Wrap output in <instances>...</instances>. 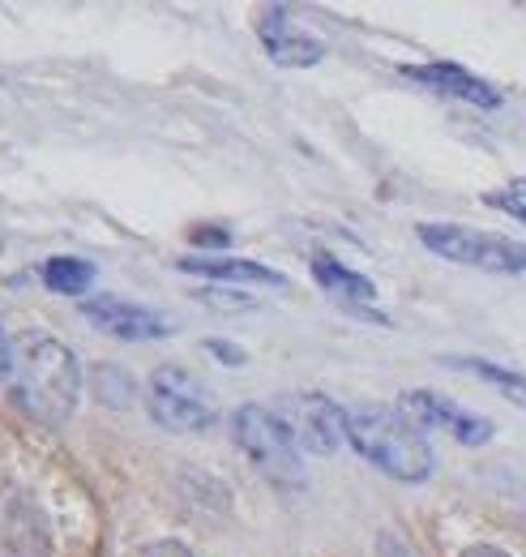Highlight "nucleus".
Returning <instances> with one entry per match:
<instances>
[{
  "mask_svg": "<svg viewBox=\"0 0 526 557\" xmlns=\"http://www.w3.org/2000/svg\"><path fill=\"white\" fill-rule=\"evenodd\" d=\"M347 442L360 450V459H368L377 472H386L390 481H402V485H424L437 472V455L428 437L402 408H386V404L351 408Z\"/></svg>",
  "mask_w": 526,
  "mask_h": 557,
  "instance_id": "1",
  "label": "nucleus"
},
{
  "mask_svg": "<svg viewBox=\"0 0 526 557\" xmlns=\"http://www.w3.org/2000/svg\"><path fill=\"white\" fill-rule=\"evenodd\" d=\"M17 408L43 424H65L82 399V364L61 339H35L17 364Z\"/></svg>",
  "mask_w": 526,
  "mask_h": 557,
  "instance_id": "2",
  "label": "nucleus"
},
{
  "mask_svg": "<svg viewBox=\"0 0 526 557\" xmlns=\"http://www.w3.org/2000/svg\"><path fill=\"white\" fill-rule=\"evenodd\" d=\"M231 437L249 455V463L262 472L270 485L278 488H304V468H300V446L291 429L278 420L274 408L265 404H245L231 417Z\"/></svg>",
  "mask_w": 526,
  "mask_h": 557,
  "instance_id": "3",
  "label": "nucleus"
},
{
  "mask_svg": "<svg viewBox=\"0 0 526 557\" xmlns=\"http://www.w3.org/2000/svg\"><path fill=\"white\" fill-rule=\"evenodd\" d=\"M419 245L454 267L471 271H488V275H526V245L510 236H492V232H475L462 223H419L415 227Z\"/></svg>",
  "mask_w": 526,
  "mask_h": 557,
  "instance_id": "4",
  "label": "nucleus"
},
{
  "mask_svg": "<svg viewBox=\"0 0 526 557\" xmlns=\"http://www.w3.org/2000/svg\"><path fill=\"white\" fill-rule=\"evenodd\" d=\"M146 412L167 433H201V429L214 424V399L193 373H185L176 364H163V369L150 373Z\"/></svg>",
  "mask_w": 526,
  "mask_h": 557,
  "instance_id": "5",
  "label": "nucleus"
},
{
  "mask_svg": "<svg viewBox=\"0 0 526 557\" xmlns=\"http://www.w3.org/2000/svg\"><path fill=\"white\" fill-rule=\"evenodd\" d=\"M274 412L291 429L296 446L313 455H334L347 446V408H338L326 395H287Z\"/></svg>",
  "mask_w": 526,
  "mask_h": 557,
  "instance_id": "6",
  "label": "nucleus"
},
{
  "mask_svg": "<svg viewBox=\"0 0 526 557\" xmlns=\"http://www.w3.org/2000/svg\"><path fill=\"white\" fill-rule=\"evenodd\" d=\"M402 408H406V417H415L419 424H433V429L450 433L462 446H488V442H492V420L466 412V408H459L454 399H446V395H437V391H406V395H402Z\"/></svg>",
  "mask_w": 526,
  "mask_h": 557,
  "instance_id": "7",
  "label": "nucleus"
},
{
  "mask_svg": "<svg viewBox=\"0 0 526 557\" xmlns=\"http://www.w3.org/2000/svg\"><path fill=\"white\" fill-rule=\"evenodd\" d=\"M82 318H90L99 331H108L116 339H163V335H172L167 318H159L146 305H133L125 296H90V300H82Z\"/></svg>",
  "mask_w": 526,
  "mask_h": 557,
  "instance_id": "8",
  "label": "nucleus"
},
{
  "mask_svg": "<svg viewBox=\"0 0 526 557\" xmlns=\"http://www.w3.org/2000/svg\"><path fill=\"white\" fill-rule=\"evenodd\" d=\"M262 44L270 52L274 65L283 70H309L326 57V44L309 30H300L296 22H287V9L283 4H270L262 13Z\"/></svg>",
  "mask_w": 526,
  "mask_h": 557,
  "instance_id": "9",
  "label": "nucleus"
},
{
  "mask_svg": "<svg viewBox=\"0 0 526 557\" xmlns=\"http://www.w3.org/2000/svg\"><path fill=\"white\" fill-rule=\"evenodd\" d=\"M313 278L326 287V292L334 296V300H338V305H347L351 313H360V318H373L377 326H390V318L373 309V305H377V283H373V278L347 271V267H342L338 258H329V253H317V258H313Z\"/></svg>",
  "mask_w": 526,
  "mask_h": 557,
  "instance_id": "10",
  "label": "nucleus"
},
{
  "mask_svg": "<svg viewBox=\"0 0 526 557\" xmlns=\"http://www.w3.org/2000/svg\"><path fill=\"white\" fill-rule=\"evenodd\" d=\"M402 77H411L437 95H454V99L475 103V108H501V90H492L484 77L466 73L462 65H406Z\"/></svg>",
  "mask_w": 526,
  "mask_h": 557,
  "instance_id": "11",
  "label": "nucleus"
},
{
  "mask_svg": "<svg viewBox=\"0 0 526 557\" xmlns=\"http://www.w3.org/2000/svg\"><path fill=\"white\" fill-rule=\"evenodd\" d=\"M180 271L201 278H218V283H265V287H283V275L270 271L265 262H253V258H180Z\"/></svg>",
  "mask_w": 526,
  "mask_h": 557,
  "instance_id": "12",
  "label": "nucleus"
},
{
  "mask_svg": "<svg viewBox=\"0 0 526 557\" xmlns=\"http://www.w3.org/2000/svg\"><path fill=\"white\" fill-rule=\"evenodd\" d=\"M450 364H459L466 373H475V377H484L488 386H497L510 404H518L526 408V373H514V369H501V364H492V360H484V356H471V360H450Z\"/></svg>",
  "mask_w": 526,
  "mask_h": 557,
  "instance_id": "13",
  "label": "nucleus"
},
{
  "mask_svg": "<svg viewBox=\"0 0 526 557\" xmlns=\"http://www.w3.org/2000/svg\"><path fill=\"white\" fill-rule=\"evenodd\" d=\"M43 283L61 296H82L95 283V267L82 258H48L43 262Z\"/></svg>",
  "mask_w": 526,
  "mask_h": 557,
  "instance_id": "14",
  "label": "nucleus"
},
{
  "mask_svg": "<svg viewBox=\"0 0 526 557\" xmlns=\"http://www.w3.org/2000/svg\"><path fill=\"white\" fill-rule=\"evenodd\" d=\"M95 395L108 404V408H125L133 399V377L116 364H99L95 369Z\"/></svg>",
  "mask_w": 526,
  "mask_h": 557,
  "instance_id": "15",
  "label": "nucleus"
},
{
  "mask_svg": "<svg viewBox=\"0 0 526 557\" xmlns=\"http://www.w3.org/2000/svg\"><path fill=\"white\" fill-rule=\"evenodd\" d=\"M484 202H488L492 210H505V214H514V219H523V223H526V176L510 181L505 189L484 194Z\"/></svg>",
  "mask_w": 526,
  "mask_h": 557,
  "instance_id": "16",
  "label": "nucleus"
},
{
  "mask_svg": "<svg viewBox=\"0 0 526 557\" xmlns=\"http://www.w3.org/2000/svg\"><path fill=\"white\" fill-rule=\"evenodd\" d=\"M137 557H193V549L180 541H150Z\"/></svg>",
  "mask_w": 526,
  "mask_h": 557,
  "instance_id": "17",
  "label": "nucleus"
},
{
  "mask_svg": "<svg viewBox=\"0 0 526 557\" xmlns=\"http://www.w3.org/2000/svg\"><path fill=\"white\" fill-rule=\"evenodd\" d=\"M205 348L214 351L223 364H245V360H249V356H245V348H236V344H223V339H210Z\"/></svg>",
  "mask_w": 526,
  "mask_h": 557,
  "instance_id": "18",
  "label": "nucleus"
},
{
  "mask_svg": "<svg viewBox=\"0 0 526 557\" xmlns=\"http://www.w3.org/2000/svg\"><path fill=\"white\" fill-rule=\"evenodd\" d=\"M377 554H381V557H411V549H406L402 541H394V536L386 532V536H381V545H377Z\"/></svg>",
  "mask_w": 526,
  "mask_h": 557,
  "instance_id": "19",
  "label": "nucleus"
},
{
  "mask_svg": "<svg viewBox=\"0 0 526 557\" xmlns=\"http://www.w3.org/2000/svg\"><path fill=\"white\" fill-rule=\"evenodd\" d=\"M13 373V356H9V339H4V326H0V382Z\"/></svg>",
  "mask_w": 526,
  "mask_h": 557,
  "instance_id": "20",
  "label": "nucleus"
},
{
  "mask_svg": "<svg viewBox=\"0 0 526 557\" xmlns=\"http://www.w3.org/2000/svg\"><path fill=\"white\" fill-rule=\"evenodd\" d=\"M462 557H514V554H505L497 545H471V549H462Z\"/></svg>",
  "mask_w": 526,
  "mask_h": 557,
  "instance_id": "21",
  "label": "nucleus"
},
{
  "mask_svg": "<svg viewBox=\"0 0 526 557\" xmlns=\"http://www.w3.org/2000/svg\"><path fill=\"white\" fill-rule=\"evenodd\" d=\"M193 240H198V245H227L231 236H227V232H193Z\"/></svg>",
  "mask_w": 526,
  "mask_h": 557,
  "instance_id": "22",
  "label": "nucleus"
}]
</instances>
